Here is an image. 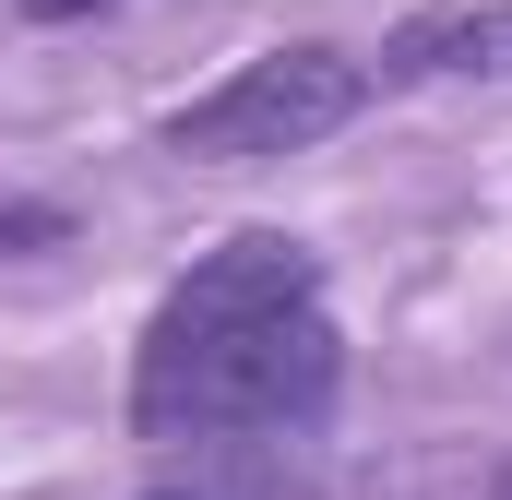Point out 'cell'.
I'll use <instances>...</instances> for the list:
<instances>
[{
  "mask_svg": "<svg viewBox=\"0 0 512 500\" xmlns=\"http://www.w3.org/2000/svg\"><path fill=\"white\" fill-rule=\"evenodd\" d=\"M334 310H322V262L298 239H251L203 250L143 346H131V429L143 441H239V429H310L334 405Z\"/></svg>",
  "mask_w": 512,
  "mask_h": 500,
  "instance_id": "6da1fadb",
  "label": "cell"
},
{
  "mask_svg": "<svg viewBox=\"0 0 512 500\" xmlns=\"http://www.w3.org/2000/svg\"><path fill=\"white\" fill-rule=\"evenodd\" d=\"M358 108H370V60L298 36V48L239 60L215 96H191V108L167 120V155H191V167H262V155H310V143H334Z\"/></svg>",
  "mask_w": 512,
  "mask_h": 500,
  "instance_id": "7a4b0ae2",
  "label": "cell"
},
{
  "mask_svg": "<svg viewBox=\"0 0 512 500\" xmlns=\"http://www.w3.org/2000/svg\"><path fill=\"white\" fill-rule=\"evenodd\" d=\"M405 72H512V12H477V24H417V36H405Z\"/></svg>",
  "mask_w": 512,
  "mask_h": 500,
  "instance_id": "3957f363",
  "label": "cell"
},
{
  "mask_svg": "<svg viewBox=\"0 0 512 500\" xmlns=\"http://www.w3.org/2000/svg\"><path fill=\"white\" fill-rule=\"evenodd\" d=\"M24 239H60V215L48 203H0V250H24Z\"/></svg>",
  "mask_w": 512,
  "mask_h": 500,
  "instance_id": "277c9868",
  "label": "cell"
},
{
  "mask_svg": "<svg viewBox=\"0 0 512 500\" xmlns=\"http://www.w3.org/2000/svg\"><path fill=\"white\" fill-rule=\"evenodd\" d=\"M24 12H48V24H72V12H96V0H24Z\"/></svg>",
  "mask_w": 512,
  "mask_h": 500,
  "instance_id": "5b68a950",
  "label": "cell"
},
{
  "mask_svg": "<svg viewBox=\"0 0 512 500\" xmlns=\"http://www.w3.org/2000/svg\"><path fill=\"white\" fill-rule=\"evenodd\" d=\"M489 500H512V465H501V489H489Z\"/></svg>",
  "mask_w": 512,
  "mask_h": 500,
  "instance_id": "8992f818",
  "label": "cell"
}]
</instances>
